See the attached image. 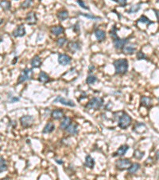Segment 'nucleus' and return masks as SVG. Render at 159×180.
<instances>
[{
  "mask_svg": "<svg viewBox=\"0 0 159 180\" xmlns=\"http://www.w3.org/2000/svg\"><path fill=\"white\" fill-rule=\"evenodd\" d=\"M33 70L30 69V68H25L23 69L21 72V74L18 76V82H17V85H19L21 83H24L26 81H29L31 80L33 78Z\"/></svg>",
  "mask_w": 159,
  "mask_h": 180,
  "instance_id": "obj_3",
  "label": "nucleus"
},
{
  "mask_svg": "<svg viewBox=\"0 0 159 180\" xmlns=\"http://www.w3.org/2000/svg\"><path fill=\"white\" fill-rule=\"evenodd\" d=\"M84 166L89 169H93L95 166V160L90 155H88L85 157Z\"/></svg>",
  "mask_w": 159,
  "mask_h": 180,
  "instance_id": "obj_21",
  "label": "nucleus"
},
{
  "mask_svg": "<svg viewBox=\"0 0 159 180\" xmlns=\"http://www.w3.org/2000/svg\"><path fill=\"white\" fill-rule=\"evenodd\" d=\"M30 64H31V67H33V68H39V67H41V66L42 65V62H41L40 56L38 55L34 56L32 58Z\"/></svg>",
  "mask_w": 159,
  "mask_h": 180,
  "instance_id": "obj_20",
  "label": "nucleus"
},
{
  "mask_svg": "<svg viewBox=\"0 0 159 180\" xmlns=\"http://www.w3.org/2000/svg\"><path fill=\"white\" fill-rule=\"evenodd\" d=\"M73 31L76 32V33H78L80 31V26H79V23L77 22V23H76L74 25V27H73Z\"/></svg>",
  "mask_w": 159,
  "mask_h": 180,
  "instance_id": "obj_41",
  "label": "nucleus"
},
{
  "mask_svg": "<svg viewBox=\"0 0 159 180\" xmlns=\"http://www.w3.org/2000/svg\"><path fill=\"white\" fill-rule=\"evenodd\" d=\"M113 1L118 3L119 5L122 6V7H124V6H126L127 5V2H126V0H113Z\"/></svg>",
  "mask_w": 159,
  "mask_h": 180,
  "instance_id": "obj_40",
  "label": "nucleus"
},
{
  "mask_svg": "<svg viewBox=\"0 0 159 180\" xmlns=\"http://www.w3.org/2000/svg\"><path fill=\"white\" fill-rule=\"evenodd\" d=\"M140 167H141V165H140L139 163H134L131 164V166H130L129 169L127 170V171H128V173H129V174L133 175V174H135V173L140 169Z\"/></svg>",
  "mask_w": 159,
  "mask_h": 180,
  "instance_id": "obj_27",
  "label": "nucleus"
},
{
  "mask_svg": "<svg viewBox=\"0 0 159 180\" xmlns=\"http://www.w3.org/2000/svg\"><path fill=\"white\" fill-rule=\"evenodd\" d=\"M137 22L138 23V22H142V23L146 24L147 26H150L151 25V24H154V22H152V21H150V20L146 16H145V15H142V16L140 17L139 19H138Z\"/></svg>",
  "mask_w": 159,
  "mask_h": 180,
  "instance_id": "obj_28",
  "label": "nucleus"
},
{
  "mask_svg": "<svg viewBox=\"0 0 159 180\" xmlns=\"http://www.w3.org/2000/svg\"><path fill=\"white\" fill-rule=\"evenodd\" d=\"M26 28L23 24H20L19 26H18V27L13 31V36L15 38H18V37H23L26 35Z\"/></svg>",
  "mask_w": 159,
  "mask_h": 180,
  "instance_id": "obj_11",
  "label": "nucleus"
},
{
  "mask_svg": "<svg viewBox=\"0 0 159 180\" xmlns=\"http://www.w3.org/2000/svg\"><path fill=\"white\" fill-rule=\"evenodd\" d=\"M156 156H157V158L159 160V150L156 152Z\"/></svg>",
  "mask_w": 159,
  "mask_h": 180,
  "instance_id": "obj_47",
  "label": "nucleus"
},
{
  "mask_svg": "<svg viewBox=\"0 0 159 180\" xmlns=\"http://www.w3.org/2000/svg\"><path fill=\"white\" fill-rule=\"evenodd\" d=\"M77 4L80 6V7H82L83 9H85V10H90V8L88 7V6L86 4V3L84 2V1H81V0H78V1H77Z\"/></svg>",
  "mask_w": 159,
  "mask_h": 180,
  "instance_id": "obj_38",
  "label": "nucleus"
},
{
  "mask_svg": "<svg viewBox=\"0 0 159 180\" xmlns=\"http://www.w3.org/2000/svg\"><path fill=\"white\" fill-rule=\"evenodd\" d=\"M72 123V122L71 118H69L68 116H65L63 118V119H62L61 122H60V128L61 130H66Z\"/></svg>",
  "mask_w": 159,
  "mask_h": 180,
  "instance_id": "obj_17",
  "label": "nucleus"
},
{
  "mask_svg": "<svg viewBox=\"0 0 159 180\" xmlns=\"http://www.w3.org/2000/svg\"><path fill=\"white\" fill-rule=\"evenodd\" d=\"M51 117L54 120H58L60 119L61 118H64V111H62V109H56L54 111H53L51 112Z\"/></svg>",
  "mask_w": 159,
  "mask_h": 180,
  "instance_id": "obj_19",
  "label": "nucleus"
},
{
  "mask_svg": "<svg viewBox=\"0 0 159 180\" xmlns=\"http://www.w3.org/2000/svg\"><path fill=\"white\" fill-rule=\"evenodd\" d=\"M14 61L12 62V64H13V65H14V64H15V63H17V62H18V56H16V57H14Z\"/></svg>",
  "mask_w": 159,
  "mask_h": 180,
  "instance_id": "obj_45",
  "label": "nucleus"
},
{
  "mask_svg": "<svg viewBox=\"0 0 159 180\" xmlns=\"http://www.w3.org/2000/svg\"><path fill=\"white\" fill-rule=\"evenodd\" d=\"M67 49L72 54H74V53H76V51L81 49V45L80 43V42L78 41H71L68 43Z\"/></svg>",
  "mask_w": 159,
  "mask_h": 180,
  "instance_id": "obj_9",
  "label": "nucleus"
},
{
  "mask_svg": "<svg viewBox=\"0 0 159 180\" xmlns=\"http://www.w3.org/2000/svg\"><path fill=\"white\" fill-rule=\"evenodd\" d=\"M55 130V125L53 122H49L46 123V125L45 126V127L43 128L42 133L43 134H50L52 133L53 131Z\"/></svg>",
  "mask_w": 159,
  "mask_h": 180,
  "instance_id": "obj_26",
  "label": "nucleus"
},
{
  "mask_svg": "<svg viewBox=\"0 0 159 180\" xmlns=\"http://www.w3.org/2000/svg\"><path fill=\"white\" fill-rule=\"evenodd\" d=\"M141 5H142V3H138V4H135V5L132 6L131 7L128 11H126V12L129 13V14H134V13H137L138 11L141 9Z\"/></svg>",
  "mask_w": 159,
  "mask_h": 180,
  "instance_id": "obj_29",
  "label": "nucleus"
},
{
  "mask_svg": "<svg viewBox=\"0 0 159 180\" xmlns=\"http://www.w3.org/2000/svg\"><path fill=\"white\" fill-rule=\"evenodd\" d=\"M131 162L129 158H121V159L116 161L115 166L119 171H124V170L129 169V167L131 166Z\"/></svg>",
  "mask_w": 159,
  "mask_h": 180,
  "instance_id": "obj_5",
  "label": "nucleus"
},
{
  "mask_svg": "<svg viewBox=\"0 0 159 180\" xmlns=\"http://www.w3.org/2000/svg\"><path fill=\"white\" fill-rule=\"evenodd\" d=\"M0 5H1L2 9H3L4 11H9L11 9V3L10 1H1Z\"/></svg>",
  "mask_w": 159,
  "mask_h": 180,
  "instance_id": "obj_31",
  "label": "nucleus"
},
{
  "mask_svg": "<svg viewBox=\"0 0 159 180\" xmlns=\"http://www.w3.org/2000/svg\"><path fill=\"white\" fill-rule=\"evenodd\" d=\"M80 15H82V16L86 17V18H88V19H92V20L100 19V18H99V17L95 16V15H92V14H84V13H82V12H80Z\"/></svg>",
  "mask_w": 159,
  "mask_h": 180,
  "instance_id": "obj_35",
  "label": "nucleus"
},
{
  "mask_svg": "<svg viewBox=\"0 0 159 180\" xmlns=\"http://www.w3.org/2000/svg\"><path fill=\"white\" fill-rule=\"evenodd\" d=\"M104 105V99L102 98L95 97L88 102L85 108H87L88 110H94V111H97L103 107Z\"/></svg>",
  "mask_w": 159,
  "mask_h": 180,
  "instance_id": "obj_2",
  "label": "nucleus"
},
{
  "mask_svg": "<svg viewBox=\"0 0 159 180\" xmlns=\"http://www.w3.org/2000/svg\"><path fill=\"white\" fill-rule=\"evenodd\" d=\"M65 32V28L61 25L53 26L50 28V33L55 36H58Z\"/></svg>",
  "mask_w": 159,
  "mask_h": 180,
  "instance_id": "obj_13",
  "label": "nucleus"
},
{
  "mask_svg": "<svg viewBox=\"0 0 159 180\" xmlns=\"http://www.w3.org/2000/svg\"><path fill=\"white\" fill-rule=\"evenodd\" d=\"M18 101H19V99H18V98H13V99L11 100L10 102H11V103H14V102H18Z\"/></svg>",
  "mask_w": 159,
  "mask_h": 180,
  "instance_id": "obj_43",
  "label": "nucleus"
},
{
  "mask_svg": "<svg viewBox=\"0 0 159 180\" xmlns=\"http://www.w3.org/2000/svg\"><path fill=\"white\" fill-rule=\"evenodd\" d=\"M96 81H97V77L96 76H95V75H88V78H87V79H86V83H88V85H92V84H94V83H96Z\"/></svg>",
  "mask_w": 159,
  "mask_h": 180,
  "instance_id": "obj_32",
  "label": "nucleus"
},
{
  "mask_svg": "<svg viewBox=\"0 0 159 180\" xmlns=\"http://www.w3.org/2000/svg\"><path fill=\"white\" fill-rule=\"evenodd\" d=\"M0 172L3 173V172L6 171L7 170V165H6V160L4 159L3 156H1L0 158Z\"/></svg>",
  "mask_w": 159,
  "mask_h": 180,
  "instance_id": "obj_30",
  "label": "nucleus"
},
{
  "mask_svg": "<svg viewBox=\"0 0 159 180\" xmlns=\"http://www.w3.org/2000/svg\"><path fill=\"white\" fill-rule=\"evenodd\" d=\"M72 58L66 54H60L58 55V63L61 66H67L71 63Z\"/></svg>",
  "mask_w": 159,
  "mask_h": 180,
  "instance_id": "obj_10",
  "label": "nucleus"
},
{
  "mask_svg": "<svg viewBox=\"0 0 159 180\" xmlns=\"http://www.w3.org/2000/svg\"><path fill=\"white\" fill-rule=\"evenodd\" d=\"M145 153L143 151H140L139 150H135L134 152V157L137 159H141L144 156Z\"/></svg>",
  "mask_w": 159,
  "mask_h": 180,
  "instance_id": "obj_34",
  "label": "nucleus"
},
{
  "mask_svg": "<svg viewBox=\"0 0 159 180\" xmlns=\"http://www.w3.org/2000/svg\"><path fill=\"white\" fill-rule=\"evenodd\" d=\"M56 162H57V163H59V164H61V165H62V164L64 163V162L62 160H57H57H56Z\"/></svg>",
  "mask_w": 159,
  "mask_h": 180,
  "instance_id": "obj_46",
  "label": "nucleus"
},
{
  "mask_svg": "<svg viewBox=\"0 0 159 180\" xmlns=\"http://www.w3.org/2000/svg\"><path fill=\"white\" fill-rule=\"evenodd\" d=\"M136 57H137V59H138V60L146 59V55L145 54H143V52H142L141 50L138 51L137 55H136Z\"/></svg>",
  "mask_w": 159,
  "mask_h": 180,
  "instance_id": "obj_39",
  "label": "nucleus"
},
{
  "mask_svg": "<svg viewBox=\"0 0 159 180\" xmlns=\"http://www.w3.org/2000/svg\"><path fill=\"white\" fill-rule=\"evenodd\" d=\"M57 102H59V103H61V104H63V105L71 107H74L75 106H76L75 105V103H73V101H72V100H67L66 99H65V98L60 97V96H57V97L53 100V103H57Z\"/></svg>",
  "mask_w": 159,
  "mask_h": 180,
  "instance_id": "obj_12",
  "label": "nucleus"
},
{
  "mask_svg": "<svg viewBox=\"0 0 159 180\" xmlns=\"http://www.w3.org/2000/svg\"><path fill=\"white\" fill-rule=\"evenodd\" d=\"M116 75H125L129 67V63L126 58H119L113 62Z\"/></svg>",
  "mask_w": 159,
  "mask_h": 180,
  "instance_id": "obj_1",
  "label": "nucleus"
},
{
  "mask_svg": "<svg viewBox=\"0 0 159 180\" xmlns=\"http://www.w3.org/2000/svg\"><path fill=\"white\" fill-rule=\"evenodd\" d=\"M57 17L60 21H65L69 18V11L67 10H61L57 13Z\"/></svg>",
  "mask_w": 159,
  "mask_h": 180,
  "instance_id": "obj_24",
  "label": "nucleus"
},
{
  "mask_svg": "<svg viewBox=\"0 0 159 180\" xmlns=\"http://www.w3.org/2000/svg\"><path fill=\"white\" fill-rule=\"evenodd\" d=\"M66 131L72 135H76L78 134V126L77 123H72L69 127L66 129Z\"/></svg>",
  "mask_w": 159,
  "mask_h": 180,
  "instance_id": "obj_25",
  "label": "nucleus"
},
{
  "mask_svg": "<svg viewBox=\"0 0 159 180\" xmlns=\"http://www.w3.org/2000/svg\"><path fill=\"white\" fill-rule=\"evenodd\" d=\"M158 101H159V98H158Z\"/></svg>",
  "mask_w": 159,
  "mask_h": 180,
  "instance_id": "obj_49",
  "label": "nucleus"
},
{
  "mask_svg": "<svg viewBox=\"0 0 159 180\" xmlns=\"http://www.w3.org/2000/svg\"><path fill=\"white\" fill-rule=\"evenodd\" d=\"M32 3H33V1H31V0H26V1H24V2L21 4V7H22V9H26L28 8V7H30Z\"/></svg>",
  "mask_w": 159,
  "mask_h": 180,
  "instance_id": "obj_37",
  "label": "nucleus"
},
{
  "mask_svg": "<svg viewBox=\"0 0 159 180\" xmlns=\"http://www.w3.org/2000/svg\"><path fill=\"white\" fill-rule=\"evenodd\" d=\"M113 45L116 50H123L124 47H126L127 42H129V38H124V39H121L119 37L118 39L112 40Z\"/></svg>",
  "mask_w": 159,
  "mask_h": 180,
  "instance_id": "obj_6",
  "label": "nucleus"
},
{
  "mask_svg": "<svg viewBox=\"0 0 159 180\" xmlns=\"http://www.w3.org/2000/svg\"><path fill=\"white\" fill-rule=\"evenodd\" d=\"M135 51H136V47L132 44L126 45V47L123 49V52L126 55H132L133 54H134Z\"/></svg>",
  "mask_w": 159,
  "mask_h": 180,
  "instance_id": "obj_22",
  "label": "nucleus"
},
{
  "mask_svg": "<svg viewBox=\"0 0 159 180\" xmlns=\"http://www.w3.org/2000/svg\"><path fill=\"white\" fill-rule=\"evenodd\" d=\"M94 35L96 36V39L99 42L104 41L106 39V32L104 30H101V29H99V28L95 30Z\"/></svg>",
  "mask_w": 159,
  "mask_h": 180,
  "instance_id": "obj_15",
  "label": "nucleus"
},
{
  "mask_svg": "<svg viewBox=\"0 0 159 180\" xmlns=\"http://www.w3.org/2000/svg\"><path fill=\"white\" fill-rule=\"evenodd\" d=\"M116 32H117V28H116L115 26H113V27L111 28V30L110 31V33H109L111 37V39H112V40H115V39H118L119 38V36L117 35Z\"/></svg>",
  "mask_w": 159,
  "mask_h": 180,
  "instance_id": "obj_33",
  "label": "nucleus"
},
{
  "mask_svg": "<svg viewBox=\"0 0 159 180\" xmlns=\"http://www.w3.org/2000/svg\"><path fill=\"white\" fill-rule=\"evenodd\" d=\"M154 13H155V15H156L158 22H159V10H156V9H154Z\"/></svg>",
  "mask_w": 159,
  "mask_h": 180,
  "instance_id": "obj_42",
  "label": "nucleus"
},
{
  "mask_svg": "<svg viewBox=\"0 0 159 180\" xmlns=\"http://www.w3.org/2000/svg\"><path fill=\"white\" fill-rule=\"evenodd\" d=\"M129 149V146L128 145H122L119 148L114 154H113V157H117V156H124L126 155V151Z\"/></svg>",
  "mask_w": 159,
  "mask_h": 180,
  "instance_id": "obj_14",
  "label": "nucleus"
},
{
  "mask_svg": "<svg viewBox=\"0 0 159 180\" xmlns=\"http://www.w3.org/2000/svg\"><path fill=\"white\" fill-rule=\"evenodd\" d=\"M143 128L146 129V126L142 122H138L134 127V131L138 134H143L146 131V130H143Z\"/></svg>",
  "mask_w": 159,
  "mask_h": 180,
  "instance_id": "obj_23",
  "label": "nucleus"
},
{
  "mask_svg": "<svg viewBox=\"0 0 159 180\" xmlns=\"http://www.w3.org/2000/svg\"><path fill=\"white\" fill-rule=\"evenodd\" d=\"M67 42V39L65 38V37H62V38H59V39H57L56 41V43L58 47H62L65 43Z\"/></svg>",
  "mask_w": 159,
  "mask_h": 180,
  "instance_id": "obj_36",
  "label": "nucleus"
},
{
  "mask_svg": "<svg viewBox=\"0 0 159 180\" xmlns=\"http://www.w3.org/2000/svg\"><path fill=\"white\" fill-rule=\"evenodd\" d=\"M141 105L146 108H150L152 107V99L147 96H142L140 99Z\"/></svg>",
  "mask_w": 159,
  "mask_h": 180,
  "instance_id": "obj_18",
  "label": "nucleus"
},
{
  "mask_svg": "<svg viewBox=\"0 0 159 180\" xmlns=\"http://www.w3.org/2000/svg\"><path fill=\"white\" fill-rule=\"evenodd\" d=\"M38 79L40 83H43V84H45V83H49L50 81V78L49 76V75L45 73L43 71H41L40 73H39L38 77Z\"/></svg>",
  "mask_w": 159,
  "mask_h": 180,
  "instance_id": "obj_16",
  "label": "nucleus"
},
{
  "mask_svg": "<svg viewBox=\"0 0 159 180\" xmlns=\"http://www.w3.org/2000/svg\"><path fill=\"white\" fill-rule=\"evenodd\" d=\"M131 117L130 116L129 114L126 113V112H124L123 114L119 117V127L123 129V130H125V129H126L127 127H129L131 123Z\"/></svg>",
  "mask_w": 159,
  "mask_h": 180,
  "instance_id": "obj_4",
  "label": "nucleus"
},
{
  "mask_svg": "<svg viewBox=\"0 0 159 180\" xmlns=\"http://www.w3.org/2000/svg\"><path fill=\"white\" fill-rule=\"evenodd\" d=\"M95 69V67H94V66H90V67H89V69H88V71L90 72H92V71H93V70Z\"/></svg>",
  "mask_w": 159,
  "mask_h": 180,
  "instance_id": "obj_44",
  "label": "nucleus"
},
{
  "mask_svg": "<svg viewBox=\"0 0 159 180\" xmlns=\"http://www.w3.org/2000/svg\"><path fill=\"white\" fill-rule=\"evenodd\" d=\"M33 121H34V119L31 115H25V116H22V118H20L21 125H22V127L24 128L32 127V125L33 124Z\"/></svg>",
  "mask_w": 159,
  "mask_h": 180,
  "instance_id": "obj_7",
  "label": "nucleus"
},
{
  "mask_svg": "<svg viewBox=\"0 0 159 180\" xmlns=\"http://www.w3.org/2000/svg\"><path fill=\"white\" fill-rule=\"evenodd\" d=\"M25 20L26 22L27 23L28 25H35L37 22H38V17H37V14H36L35 12L30 11V12H29V13L26 14Z\"/></svg>",
  "mask_w": 159,
  "mask_h": 180,
  "instance_id": "obj_8",
  "label": "nucleus"
},
{
  "mask_svg": "<svg viewBox=\"0 0 159 180\" xmlns=\"http://www.w3.org/2000/svg\"><path fill=\"white\" fill-rule=\"evenodd\" d=\"M158 3H159V0H158Z\"/></svg>",
  "mask_w": 159,
  "mask_h": 180,
  "instance_id": "obj_48",
  "label": "nucleus"
}]
</instances>
